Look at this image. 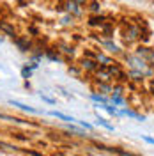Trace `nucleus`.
<instances>
[{
    "label": "nucleus",
    "instance_id": "aec40b11",
    "mask_svg": "<svg viewBox=\"0 0 154 156\" xmlns=\"http://www.w3.org/2000/svg\"><path fill=\"white\" fill-rule=\"evenodd\" d=\"M89 9L92 11V12H99V11H101V4H99V2H96V0H94V2L90 4V7H89Z\"/></svg>",
    "mask_w": 154,
    "mask_h": 156
},
{
    "label": "nucleus",
    "instance_id": "f03ea898",
    "mask_svg": "<svg viewBox=\"0 0 154 156\" xmlns=\"http://www.w3.org/2000/svg\"><path fill=\"white\" fill-rule=\"evenodd\" d=\"M36 69H39V62H37V60H32V58H30V62L23 64V66H21V69H19L21 78H23V80H29V78H32V75H34V71H36Z\"/></svg>",
    "mask_w": 154,
    "mask_h": 156
},
{
    "label": "nucleus",
    "instance_id": "f257e3e1",
    "mask_svg": "<svg viewBox=\"0 0 154 156\" xmlns=\"http://www.w3.org/2000/svg\"><path fill=\"white\" fill-rule=\"evenodd\" d=\"M126 64L129 66V69H135V71H142L145 75V71L149 69V64H147V60L142 57H138L136 53L133 55H126Z\"/></svg>",
    "mask_w": 154,
    "mask_h": 156
},
{
    "label": "nucleus",
    "instance_id": "423d86ee",
    "mask_svg": "<svg viewBox=\"0 0 154 156\" xmlns=\"http://www.w3.org/2000/svg\"><path fill=\"white\" fill-rule=\"evenodd\" d=\"M9 105H11V107L19 108V110H23V112H27V114H34V115H39V114H43L41 110H37V108H34V107H29V105H25V103L18 101V99H9Z\"/></svg>",
    "mask_w": 154,
    "mask_h": 156
},
{
    "label": "nucleus",
    "instance_id": "1a4fd4ad",
    "mask_svg": "<svg viewBox=\"0 0 154 156\" xmlns=\"http://www.w3.org/2000/svg\"><path fill=\"white\" fill-rule=\"evenodd\" d=\"M121 115H128V117H133V119H136V121H145V117L144 115H140V114H136L135 110H131V108H119V117Z\"/></svg>",
    "mask_w": 154,
    "mask_h": 156
},
{
    "label": "nucleus",
    "instance_id": "cd10ccee",
    "mask_svg": "<svg viewBox=\"0 0 154 156\" xmlns=\"http://www.w3.org/2000/svg\"><path fill=\"white\" fill-rule=\"evenodd\" d=\"M78 4H80V5H82V4H83V2H87V0H76Z\"/></svg>",
    "mask_w": 154,
    "mask_h": 156
},
{
    "label": "nucleus",
    "instance_id": "20e7f679",
    "mask_svg": "<svg viewBox=\"0 0 154 156\" xmlns=\"http://www.w3.org/2000/svg\"><path fill=\"white\" fill-rule=\"evenodd\" d=\"M14 44L18 46V50L21 53H27V51H32V50H34L30 39L25 37V36H16V37H14Z\"/></svg>",
    "mask_w": 154,
    "mask_h": 156
},
{
    "label": "nucleus",
    "instance_id": "9d476101",
    "mask_svg": "<svg viewBox=\"0 0 154 156\" xmlns=\"http://www.w3.org/2000/svg\"><path fill=\"white\" fill-rule=\"evenodd\" d=\"M44 57L50 58V60H53V62H62V57L58 55L57 50H53V48H46L44 50Z\"/></svg>",
    "mask_w": 154,
    "mask_h": 156
},
{
    "label": "nucleus",
    "instance_id": "a211bd4d",
    "mask_svg": "<svg viewBox=\"0 0 154 156\" xmlns=\"http://www.w3.org/2000/svg\"><path fill=\"white\" fill-rule=\"evenodd\" d=\"M73 21H75V16H71V14H66L64 18L60 20L62 25H73Z\"/></svg>",
    "mask_w": 154,
    "mask_h": 156
},
{
    "label": "nucleus",
    "instance_id": "412c9836",
    "mask_svg": "<svg viewBox=\"0 0 154 156\" xmlns=\"http://www.w3.org/2000/svg\"><path fill=\"white\" fill-rule=\"evenodd\" d=\"M147 64L151 66V68L154 69V48H151V51H149V57H147Z\"/></svg>",
    "mask_w": 154,
    "mask_h": 156
},
{
    "label": "nucleus",
    "instance_id": "f8f14e48",
    "mask_svg": "<svg viewBox=\"0 0 154 156\" xmlns=\"http://www.w3.org/2000/svg\"><path fill=\"white\" fill-rule=\"evenodd\" d=\"M108 99H110V103H112V105H115V107L122 108L126 105V99L122 98V94H114V92H112V96L108 98Z\"/></svg>",
    "mask_w": 154,
    "mask_h": 156
},
{
    "label": "nucleus",
    "instance_id": "9b49d317",
    "mask_svg": "<svg viewBox=\"0 0 154 156\" xmlns=\"http://www.w3.org/2000/svg\"><path fill=\"white\" fill-rule=\"evenodd\" d=\"M48 114H50L51 117H57V119H60V121H64V122H73V121H76L75 117L66 115V114H62V112H57V110H50Z\"/></svg>",
    "mask_w": 154,
    "mask_h": 156
},
{
    "label": "nucleus",
    "instance_id": "6ab92c4d",
    "mask_svg": "<svg viewBox=\"0 0 154 156\" xmlns=\"http://www.w3.org/2000/svg\"><path fill=\"white\" fill-rule=\"evenodd\" d=\"M60 46H62V51H64V53H68V55H71V57L75 55V50H73V46H68V44H60Z\"/></svg>",
    "mask_w": 154,
    "mask_h": 156
},
{
    "label": "nucleus",
    "instance_id": "b1692460",
    "mask_svg": "<svg viewBox=\"0 0 154 156\" xmlns=\"http://www.w3.org/2000/svg\"><path fill=\"white\" fill-rule=\"evenodd\" d=\"M0 119H2V121H18V119H14V117L5 115V114H2V112H0Z\"/></svg>",
    "mask_w": 154,
    "mask_h": 156
},
{
    "label": "nucleus",
    "instance_id": "dca6fc26",
    "mask_svg": "<svg viewBox=\"0 0 154 156\" xmlns=\"http://www.w3.org/2000/svg\"><path fill=\"white\" fill-rule=\"evenodd\" d=\"M96 124H97V126L106 128L108 131H114V126H112V124H110V122H108L106 119H103V117H97V119H96Z\"/></svg>",
    "mask_w": 154,
    "mask_h": 156
},
{
    "label": "nucleus",
    "instance_id": "6e6552de",
    "mask_svg": "<svg viewBox=\"0 0 154 156\" xmlns=\"http://www.w3.org/2000/svg\"><path fill=\"white\" fill-rule=\"evenodd\" d=\"M80 68L85 69V71H90V73H96L97 69H99V64H97L94 58H82Z\"/></svg>",
    "mask_w": 154,
    "mask_h": 156
},
{
    "label": "nucleus",
    "instance_id": "bb28decb",
    "mask_svg": "<svg viewBox=\"0 0 154 156\" xmlns=\"http://www.w3.org/2000/svg\"><path fill=\"white\" fill-rule=\"evenodd\" d=\"M0 43H4V34L0 32Z\"/></svg>",
    "mask_w": 154,
    "mask_h": 156
},
{
    "label": "nucleus",
    "instance_id": "2eb2a0df",
    "mask_svg": "<svg viewBox=\"0 0 154 156\" xmlns=\"http://www.w3.org/2000/svg\"><path fill=\"white\" fill-rule=\"evenodd\" d=\"M149 51H151V48H147V46H144V44H142V46H138V48H136V55H138V57H142V58H145V60H147V57H149Z\"/></svg>",
    "mask_w": 154,
    "mask_h": 156
},
{
    "label": "nucleus",
    "instance_id": "393cba45",
    "mask_svg": "<svg viewBox=\"0 0 154 156\" xmlns=\"http://www.w3.org/2000/svg\"><path fill=\"white\" fill-rule=\"evenodd\" d=\"M68 71H69V73H73V75H78V73H80V69H78V68H75V66H69V68H68Z\"/></svg>",
    "mask_w": 154,
    "mask_h": 156
},
{
    "label": "nucleus",
    "instance_id": "4468645a",
    "mask_svg": "<svg viewBox=\"0 0 154 156\" xmlns=\"http://www.w3.org/2000/svg\"><path fill=\"white\" fill-rule=\"evenodd\" d=\"M106 21V16H103V14H99V16H90L89 18V25L90 27H97V25H103Z\"/></svg>",
    "mask_w": 154,
    "mask_h": 156
},
{
    "label": "nucleus",
    "instance_id": "0eeeda50",
    "mask_svg": "<svg viewBox=\"0 0 154 156\" xmlns=\"http://www.w3.org/2000/svg\"><path fill=\"white\" fill-rule=\"evenodd\" d=\"M94 60H96L99 66H103V68H108V66L114 64V58L110 57V55H106L105 51H97V53H94Z\"/></svg>",
    "mask_w": 154,
    "mask_h": 156
},
{
    "label": "nucleus",
    "instance_id": "a878e982",
    "mask_svg": "<svg viewBox=\"0 0 154 156\" xmlns=\"http://www.w3.org/2000/svg\"><path fill=\"white\" fill-rule=\"evenodd\" d=\"M144 140H145V142H149V144H152V146H154V138H152V136H144Z\"/></svg>",
    "mask_w": 154,
    "mask_h": 156
},
{
    "label": "nucleus",
    "instance_id": "5701e85b",
    "mask_svg": "<svg viewBox=\"0 0 154 156\" xmlns=\"http://www.w3.org/2000/svg\"><path fill=\"white\" fill-rule=\"evenodd\" d=\"M76 122H78L82 128H85V129H92V128H94L92 124H89V122H85V121H76Z\"/></svg>",
    "mask_w": 154,
    "mask_h": 156
},
{
    "label": "nucleus",
    "instance_id": "4be33fe9",
    "mask_svg": "<svg viewBox=\"0 0 154 156\" xmlns=\"http://www.w3.org/2000/svg\"><path fill=\"white\" fill-rule=\"evenodd\" d=\"M66 128H68L69 131H73V133H76V135H83V129H80V128L73 126V124H68Z\"/></svg>",
    "mask_w": 154,
    "mask_h": 156
},
{
    "label": "nucleus",
    "instance_id": "ddd939ff",
    "mask_svg": "<svg viewBox=\"0 0 154 156\" xmlns=\"http://www.w3.org/2000/svg\"><path fill=\"white\" fill-rule=\"evenodd\" d=\"M90 99H92V101H96L97 105H101V103H110V99H108V96H105V94H101V92H99V94H97V92H92V94H90Z\"/></svg>",
    "mask_w": 154,
    "mask_h": 156
},
{
    "label": "nucleus",
    "instance_id": "7ed1b4c3",
    "mask_svg": "<svg viewBox=\"0 0 154 156\" xmlns=\"http://www.w3.org/2000/svg\"><path fill=\"white\" fill-rule=\"evenodd\" d=\"M99 41V44L105 48V51H108V53H112V55H121L122 53V50H121V46L117 44V43H114V39H97Z\"/></svg>",
    "mask_w": 154,
    "mask_h": 156
},
{
    "label": "nucleus",
    "instance_id": "39448f33",
    "mask_svg": "<svg viewBox=\"0 0 154 156\" xmlns=\"http://www.w3.org/2000/svg\"><path fill=\"white\" fill-rule=\"evenodd\" d=\"M64 11H66L68 14H71V16H75V18L82 16V5L78 4L76 0H68V2H66V7H64Z\"/></svg>",
    "mask_w": 154,
    "mask_h": 156
},
{
    "label": "nucleus",
    "instance_id": "f3484780",
    "mask_svg": "<svg viewBox=\"0 0 154 156\" xmlns=\"http://www.w3.org/2000/svg\"><path fill=\"white\" fill-rule=\"evenodd\" d=\"M39 98H41V99H43V101H44V103H48V105H55V103H57V101H55V99H53V98L46 96V94H44V92H41V94H39Z\"/></svg>",
    "mask_w": 154,
    "mask_h": 156
}]
</instances>
